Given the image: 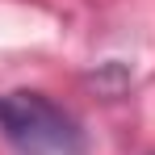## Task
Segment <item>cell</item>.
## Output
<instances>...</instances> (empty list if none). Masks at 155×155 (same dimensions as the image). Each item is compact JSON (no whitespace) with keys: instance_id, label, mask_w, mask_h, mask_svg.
Masks as SVG:
<instances>
[{"instance_id":"obj_1","label":"cell","mask_w":155,"mask_h":155,"mask_svg":"<svg viewBox=\"0 0 155 155\" xmlns=\"http://www.w3.org/2000/svg\"><path fill=\"white\" fill-rule=\"evenodd\" d=\"M0 134L21 155H80L84 130L42 92H0Z\"/></svg>"}]
</instances>
